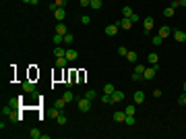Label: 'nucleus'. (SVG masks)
Segmentation results:
<instances>
[{
	"mask_svg": "<svg viewBox=\"0 0 186 139\" xmlns=\"http://www.w3.org/2000/svg\"><path fill=\"white\" fill-rule=\"evenodd\" d=\"M118 29H120V27H118V23H112V25H108V27L103 29V33L112 37V35H116V33H118Z\"/></svg>",
	"mask_w": 186,
	"mask_h": 139,
	"instance_id": "3",
	"label": "nucleus"
},
{
	"mask_svg": "<svg viewBox=\"0 0 186 139\" xmlns=\"http://www.w3.org/2000/svg\"><path fill=\"white\" fill-rule=\"evenodd\" d=\"M114 91H116V87H114L112 83H106V87H103V94H110V96H112Z\"/></svg>",
	"mask_w": 186,
	"mask_h": 139,
	"instance_id": "22",
	"label": "nucleus"
},
{
	"mask_svg": "<svg viewBox=\"0 0 186 139\" xmlns=\"http://www.w3.org/2000/svg\"><path fill=\"white\" fill-rule=\"evenodd\" d=\"M62 100L68 104V102H73V100H77L75 98V94H73V91H64V96H62Z\"/></svg>",
	"mask_w": 186,
	"mask_h": 139,
	"instance_id": "16",
	"label": "nucleus"
},
{
	"mask_svg": "<svg viewBox=\"0 0 186 139\" xmlns=\"http://www.w3.org/2000/svg\"><path fill=\"white\" fill-rule=\"evenodd\" d=\"M79 110L81 112H89L91 110V100L89 98H81L79 100Z\"/></svg>",
	"mask_w": 186,
	"mask_h": 139,
	"instance_id": "2",
	"label": "nucleus"
},
{
	"mask_svg": "<svg viewBox=\"0 0 186 139\" xmlns=\"http://www.w3.org/2000/svg\"><path fill=\"white\" fill-rule=\"evenodd\" d=\"M170 6H174V8H178V6H180V0H172V4H170Z\"/></svg>",
	"mask_w": 186,
	"mask_h": 139,
	"instance_id": "44",
	"label": "nucleus"
},
{
	"mask_svg": "<svg viewBox=\"0 0 186 139\" xmlns=\"http://www.w3.org/2000/svg\"><path fill=\"white\" fill-rule=\"evenodd\" d=\"M66 31H68V29H66V25H64L62 21L58 23V25H56V29H54V33H58V35H66Z\"/></svg>",
	"mask_w": 186,
	"mask_h": 139,
	"instance_id": "9",
	"label": "nucleus"
},
{
	"mask_svg": "<svg viewBox=\"0 0 186 139\" xmlns=\"http://www.w3.org/2000/svg\"><path fill=\"white\" fill-rule=\"evenodd\" d=\"M126 60H128V62H136V52H130V50H128V54H126Z\"/></svg>",
	"mask_w": 186,
	"mask_h": 139,
	"instance_id": "26",
	"label": "nucleus"
},
{
	"mask_svg": "<svg viewBox=\"0 0 186 139\" xmlns=\"http://www.w3.org/2000/svg\"><path fill=\"white\" fill-rule=\"evenodd\" d=\"M157 68H159L157 64H151V66H147V68H145V73H143V79H145V81H151V79L157 75Z\"/></svg>",
	"mask_w": 186,
	"mask_h": 139,
	"instance_id": "1",
	"label": "nucleus"
},
{
	"mask_svg": "<svg viewBox=\"0 0 186 139\" xmlns=\"http://www.w3.org/2000/svg\"><path fill=\"white\" fill-rule=\"evenodd\" d=\"M23 2H25V4H31V0H23Z\"/></svg>",
	"mask_w": 186,
	"mask_h": 139,
	"instance_id": "46",
	"label": "nucleus"
},
{
	"mask_svg": "<svg viewBox=\"0 0 186 139\" xmlns=\"http://www.w3.org/2000/svg\"><path fill=\"white\" fill-rule=\"evenodd\" d=\"M124 123H126L128 127H132V125H134V116H130V114H126V119H124Z\"/></svg>",
	"mask_w": 186,
	"mask_h": 139,
	"instance_id": "30",
	"label": "nucleus"
},
{
	"mask_svg": "<svg viewBox=\"0 0 186 139\" xmlns=\"http://www.w3.org/2000/svg\"><path fill=\"white\" fill-rule=\"evenodd\" d=\"M41 135H43V133H41L39 129H31V131H29V137H31V139H41Z\"/></svg>",
	"mask_w": 186,
	"mask_h": 139,
	"instance_id": "18",
	"label": "nucleus"
},
{
	"mask_svg": "<svg viewBox=\"0 0 186 139\" xmlns=\"http://www.w3.org/2000/svg\"><path fill=\"white\" fill-rule=\"evenodd\" d=\"M8 119H10V123H19V121H21V116H19V114H17V112H13V114H10V116H8Z\"/></svg>",
	"mask_w": 186,
	"mask_h": 139,
	"instance_id": "33",
	"label": "nucleus"
},
{
	"mask_svg": "<svg viewBox=\"0 0 186 139\" xmlns=\"http://www.w3.org/2000/svg\"><path fill=\"white\" fill-rule=\"evenodd\" d=\"M19 100H21V98H8V106H13L15 110H19V106H21Z\"/></svg>",
	"mask_w": 186,
	"mask_h": 139,
	"instance_id": "17",
	"label": "nucleus"
},
{
	"mask_svg": "<svg viewBox=\"0 0 186 139\" xmlns=\"http://www.w3.org/2000/svg\"><path fill=\"white\" fill-rule=\"evenodd\" d=\"M112 100H114V102H122V100H124V91H120V89H116L114 94H112Z\"/></svg>",
	"mask_w": 186,
	"mask_h": 139,
	"instance_id": "10",
	"label": "nucleus"
},
{
	"mask_svg": "<svg viewBox=\"0 0 186 139\" xmlns=\"http://www.w3.org/2000/svg\"><path fill=\"white\" fill-rule=\"evenodd\" d=\"M56 121H58V125H66V121H68V119H66V114H64V112H60L58 116H56Z\"/></svg>",
	"mask_w": 186,
	"mask_h": 139,
	"instance_id": "23",
	"label": "nucleus"
},
{
	"mask_svg": "<svg viewBox=\"0 0 186 139\" xmlns=\"http://www.w3.org/2000/svg\"><path fill=\"white\" fill-rule=\"evenodd\" d=\"M81 23H83V25H89V23H91V17L83 15V17H81Z\"/></svg>",
	"mask_w": 186,
	"mask_h": 139,
	"instance_id": "37",
	"label": "nucleus"
},
{
	"mask_svg": "<svg viewBox=\"0 0 186 139\" xmlns=\"http://www.w3.org/2000/svg\"><path fill=\"white\" fill-rule=\"evenodd\" d=\"M73 40H75L73 33H66V35H64V44H73Z\"/></svg>",
	"mask_w": 186,
	"mask_h": 139,
	"instance_id": "32",
	"label": "nucleus"
},
{
	"mask_svg": "<svg viewBox=\"0 0 186 139\" xmlns=\"http://www.w3.org/2000/svg\"><path fill=\"white\" fill-rule=\"evenodd\" d=\"M184 91H186V81H184Z\"/></svg>",
	"mask_w": 186,
	"mask_h": 139,
	"instance_id": "47",
	"label": "nucleus"
},
{
	"mask_svg": "<svg viewBox=\"0 0 186 139\" xmlns=\"http://www.w3.org/2000/svg\"><path fill=\"white\" fill-rule=\"evenodd\" d=\"M178 104H180V106H186V91H184V94L178 98Z\"/></svg>",
	"mask_w": 186,
	"mask_h": 139,
	"instance_id": "34",
	"label": "nucleus"
},
{
	"mask_svg": "<svg viewBox=\"0 0 186 139\" xmlns=\"http://www.w3.org/2000/svg\"><path fill=\"white\" fill-rule=\"evenodd\" d=\"M122 15H124V17H130V15H132V8H130V6H124V8H122Z\"/></svg>",
	"mask_w": 186,
	"mask_h": 139,
	"instance_id": "35",
	"label": "nucleus"
},
{
	"mask_svg": "<svg viewBox=\"0 0 186 139\" xmlns=\"http://www.w3.org/2000/svg\"><path fill=\"white\" fill-rule=\"evenodd\" d=\"M118 54H120V56H124V58H126V54H128V50H126V48H124V46H120V48H118Z\"/></svg>",
	"mask_w": 186,
	"mask_h": 139,
	"instance_id": "38",
	"label": "nucleus"
},
{
	"mask_svg": "<svg viewBox=\"0 0 186 139\" xmlns=\"http://www.w3.org/2000/svg\"><path fill=\"white\" fill-rule=\"evenodd\" d=\"M54 54H56V56H64V54H66V50L62 48V46H56V48H54Z\"/></svg>",
	"mask_w": 186,
	"mask_h": 139,
	"instance_id": "25",
	"label": "nucleus"
},
{
	"mask_svg": "<svg viewBox=\"0 0 186 139\" xmlns=\"http://www.w3.org/2000/svg\"><path fill=\"white\" fill-rule=\"evenodd\" d=\"M134 102H136V104H143V102H145V94H143L141 89L134 91Z\"/></svg>",
	"mask_w": 186,
	"mask_h": 139,
	"instance_id": "13",
	"label": "nucleus"
},
{
	"mask_svg": "<svg viewBox=\"0 0 186 139\" xmlns=\"http://www.w3.org/2000/svg\"><path fill=\"white\" fill-rule=\"evenodd\" d=\"M180 6H186V0H180Z\"/></svg>",
	"mask_w": 186,
	"mask_h": 139,
	"instance_id": "45",
	"label": "nucleus"
},
{
	"mask_svg": "<svg viewBox=\"0 0 186 139\" xmlns=\"http://www.w3.org/2000/svg\"><path fill=\"white\" fill-rule=\"evenodd\" d=\"M15 112L13 106H2V116H10V114Z\"/></svg>",
	"mask_w": 186,
	"mask_h": 139,
	"instance_id": "20",
	"label": "nucleus"
},
{
	"mask_svg": "<svg viewBox=\"0 0 186 139\" xmlns=\"http://www.w3.org/2000/svg\"><path fill=\"white\" fill-rule=\"evenodd\" d=\"M54 4H56V8H58V6H66V0H56Z\"/></svg>",
	"mask_w": 186,
	"mask_h": 139,
	"instance_id": "41",
	"label": "nucleus"
},
{
	"mask_svg": "<svg viewBox=\"0 0 186 139\" xmlns=\"http://www.w3.org/2000/svg\"><path fill=\"white\" fill-rule=\"evenodd\" d=\"M118 27H122V29H130V27H132V21H130L128 17H122V19L118 21Z\"/></svg>",
	"mask_w": 186,
	"mask_h": 139,
	"instance_id": "4",
	"label": "nucleus"
},
{
	"mask_svg": "<svg viewBox=\"0 0 186 139\" xmlns=\"http://www.w3.org/2000/svg\"><path fill=\"white\" fill-rule=\"evenodd\" d=\"M101 4H103L101 0H91V4H89V6H91V8H95V11H99V8H101Z\"/></svg>",
	"mask_w": 186,
	"mask_h": 139,
	"instance_id": "24",
	"label": "nucleus"
},
{
	"mask_svg": "<svg viewBox=\"0 0 186 139\" xmlns=\"http://www.w3.org/2000/svg\"><path fill=\"white\" fill-rule=\"evenodd\" d=\"M112 119H114L116 123H124V119H126V112H120V110H118V112H114V114H112Z\"/></svg>",
	"mask_w": 186,
	"mask_h": 139,
	"instance_id": "7",
	"label": "nucleus"
},
{
	"mask_svg": "<svg viewBox=\"0 0 186 139\" xmlns=\"http://www.w3.org/2000/svg\"><path fill=\"white\" fill-rule=\"evenodd\" d=\"M141 79H143V75H141V73H136V71L132 73V81H141Z\"/></svg>",
	"mask_w": 186,
	"mask_h": 139,
	"instance_id": "39",
	"label": "nucleus"
},
{
	"mask_svg": "<svg viewBox=\"0 0 186 139\" xmlns=\"http://www.w3.org/2000/svg\"><path fill=\"white\" fill-rule=\"evenodd\" d=\"M149 64H159V56H157V52H151V54H149Z\"/></svg>",
	"mask_w": 186,
	"mask_h": 139,
	"instance_id": "19",
	"label": "nucleus"
},
{
	"mask_svg": "<svg viewBox=\"0 0 186 139\" xmlns=\"http://www.w3.org/2000/svg\"><path fill=\"white\" fill-rule=\"evenodd\" d=\"M172 33H174V40H176V42H180V44H182V42H186V31L176 29V31H172Z\"/></svg>",
	"mask_w": 186,
	"mask_h": 139,
	"instance_id": "5",
	"label": "nucleus"
},
{
	"mask_svg": "<svg viewBox=\"0 0 186 139\" xmlns=\"http://www.w3.org/2000/svg\"><path fill=\"white\" fill-rule=\"evenodd\" d=\"M95 96H97V91H95V89H89L87 94H85V98H89V100H93Z\"/></svg>",
	"mask_w": 186,
	"mask_h": 139,
	"instance_id": "28",
	"label": "nucleus"
},
{
	"mask_svg": "<svg viewBox=\"0 0 186 139\" xmlns=\"http://www.w3.org/2000/svg\"><path fill=\"white\" fill-rule=\"evenodd\" d=\"M101 102H103V104H114V100H112L110 94H103V96H101Z\"/></svg>",
	"mask_w": 186,
	"mask_h": 139,
	"instance_id": "27",
	"label": "nucleus"
},
{
	"mask_svg": "<svg viewBox=\"0 0 186 139\" xmlns=\"http://www.w3.org/2000/svg\"><path fill=\"white\" fill-rule=\"evenodd\" d=\"M170 33H172V31H170V27H168V25H164V27H159V33H157V35H161V37L166 40V37H170Z\"/></svg>",
	"mask_w": 186,
	"mask_h": 139,
	"instance_id": "12",
	"label": "nucleus"
},
{
	"mask_svg": "<svg viewBox=\"0 0 186 139\" xmlns=\"http://www.w3.org/2000/svg\"><path fill=\"white\" fill-rule=\"evenodd\" d=\"M145 68H147V66H143V64H136V68H134V71L143 75V73H145Z\"/></svg>",
	"mask_w": 186,
	"mask_h": 139,
	"instance_id": "40",
	"label": "nucleus"
},
{
	"mask_svg": "<svg viewBox=\"0 0 186 139\" xmlns=\"http://www.w3.org/2000/svg\"><path fill=\"white\" fill-rule=\"evenodd\" d=\"M128 19H130V21H132V23H136V21H138V15H136V13H132V15H130V17H128Z\"/></svg>",
	"mask_w": 186,
	"mask_h": 139,
	"instance_id": "42",
	"label": "nucleus"
},
{
	"mask_svg": "<svg viewBox=\"0 0 186 139\" xmlns=\"http://www.w3.org/2000/svg\"><path fill=\"white\" fill-rule=\"evenodd\" d=\"M23 89H25L27 94H33V91H35V85H33L31 81H25V83H23Z\"/></svg>",
	"mask_w": 186,
	"mask_h": 139,
	"instance_id": "15",
	"label": "nucleus"
},
{
	"mask_svg": "<svg viewBox=\"0 0 186 139\" xmlns=\"http://www.w3.org/2000/svg\"><path fill=\"white\" fill-rule=\"evenodd\" d=\"M124 112H126V114H130V116H134V112H136V106H134V104H128V106L124 108Z\"/></svg>",
	"mask_w": 186,
	"mask_h": 139,
	"instance_id": "21",
	"label": "nucleus"
},
{
	"mask_svg": "<svg viewBox=\"0 0 186 139\" xmlns=\"http://www.w3.org/2000/svg\"><path fill=\"white\" fill-rule=\"evenodd\" d=\"M64 56L68 58V62H71V60H77V58H79V52H77V50H66Z\"/></svg>",
	"mask_w": 186,
	"mask_h": 139,
	"instance_id": "11",
	"label": "nucleus"
},
{
	"mask_svg": "<svg viewBox=\"0 0 186 139\" xmlns=\"http://www.w3.org/2000/svg\"><path fill=\"white\" fill-rule=\"evenodd\" d=\"M143 27H145V31H151L153 29V17H145L143 19Z\"/></svg>",
	"mask_w": 186,
	"mask_h": 139,
	"instance_id": "8",
	"label": "nucleus"
},
{
	"mask_svg": "<svg viewBox=\"0 0 186 139\" xmlns=\"http://www.w3.org/2000/svg\"><path fill=\"white\" fill-rule=\"evenodd\" d=\"M164 15H166V17H174V6H168V8L164 11Z\"/></svg>",
	"mask_w": 186,
	"mask_h": 139,
	"instance_id": "36",
	"label": "nucleus"
},
{
	"mask_svg": "<svg viewBox=\"0 0 186 139\" xmlns=\"http://www.w3.org/2000/svg\"><path fill=\"white\" fill-rule=\"evenodd\" d=\"M79 4H81V6H89V4H91V0H79Z\"/></svg>",
	"mask_w": 186,
	"mask_h": 139,
	"instance_id": "43",
	"label": "nucleus"
},
{
	"mask_svg": "<svg viewBox=\"0 0 186 139\" xmlns=\"http://www.w3.org/2000/svg\"><path fill=\"white\" fill-rule=\"evenodd\" d=\"M54 17H56L58 21H64V17H66V11H64V6H58V8L54 11Z\"/></svg>",
	"mask_w": 186,
	"mask_h": 139,
	"instance_id": "6",
	"label": "nucleus"
},
{
	"mask_svg": "<svg viewBox=\"0 0 186 139\" xmlns=\"http://www.w3.org/2000/svg\"><path fill=\"white\" fill-rule=\"evenodd\" d=\"M66 64H68V58L66 56H56V66H62L64 68Z\"/></svg>",
	"mask_w": 186,
	"mask_h": 139,
	"instance_id": "14",
	"label": "nucleus"
},
{
	"mask_svg": "<svg viewBox=\"0 0 186 139\" xmlns=\"http://www.w3.org/2000/svg\"><path fill=\"white\" fill-rule=\"evenodd\" d=\"M161 42H164L161 35H153V46H161Z\"/></svg>",
	"mask_w": 186,
	"mask_h": 139,
	"instance_id": "29",
	"label": "nucleus"
},
{
	"mask_svg": "<svg viewBox=\"0 0 186 139\" xmlns=\"http://www.w3.org/2000/svg\"><path fill=\"white\" fill-rule=\"evenodd\" d=\"M64 104H66L64 100H56V102H54V108H58V110H62V108H64Z\"/></svg>",
	"mask_w": 186,
	"mask_h": 139,
	"instance_id": "31",
	"label": "nucleus"
}]
</instances>
